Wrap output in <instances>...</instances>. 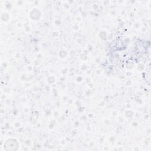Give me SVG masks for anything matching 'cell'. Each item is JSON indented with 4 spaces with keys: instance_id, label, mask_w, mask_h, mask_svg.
Returning <instances> with one entry per match:
<instances>
[{
    "instance_id": "cell-1",
    "label": "cell",
    "mask_w": 151,
    "mask_h": 151,
    "mask_svg": "<svg viewBox=\"0 0 151 151\" xmlns=\"http://www.w3.org/2000/svg\"><path fill=\"white\" fill-rule=\"evenodd\" d=\"M4 147L6 150H15L17 149L18 143L16 140L10 139L5 143Z\"/></svg>"
}]
</instances>
